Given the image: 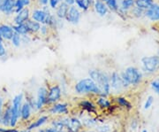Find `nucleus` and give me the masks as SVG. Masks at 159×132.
<instances>
[{
    "mask_svg": "<svg viewBox=\"0 0 159 132\" xmlns=\"http://www.w3.org/2000/svg\"><path fill=\"white\" fill-rule=\"evenodd\" d=\"M66 129L67 132H80L82 130V123L75 117L68 118Z\"/></svg>",
    "mask_w": 159,
    "mask_h": 132,
    "instance_id": "nucleus-13",
    "label": "nucleus"
},
{
    "mask_svg": "<svg viewBox=\"0 0 159 132\" xmlns=\"http://www.w3.org/2000/svg\"><path fill=\"white\" fill-rule=\"evenodd\" d=\"M104 2V4L108 7L109 11L112 12L117 13L119 11V0H102Z\"/></svg>",
    "mask_w": 159,
    "mask_h": 132,
    "instance_id": "nucleus-26",
    "label": "nucleus"
},
{
    "mask_svg": "<svg viewBox=\"0 0 159 132\" xmlns=\"http://www.w3.org/2000/svg\"><path fill=\"white\" fill-rule=\"evenodd\" d=\"M62 1L69 6H72L75 5V0H62Z\"/></svg>",
    "mask_w": 159,
    "mask_h": 132,
    "instance_id": "nucleus-42",
    "label": "nucleus"
},
{
    "mask_svg": "<svg viewBox=\"0 0 159 132\" xmlns=\"http://www.w3.org/2000/svg\"><path fill=\"white\" fill-rule=\"evenodd\" d=\"M150 87L152 88V90H153L154 92H156L157 95H159V78H157L155 80L151 81Z\"/></svg>",
    "mask_w": 159,
    "mask_h": 132,
    "instance_id": "nucleus-34",
    "label": "nucleus"
},
{
    "mask_svg": "<svg viewBox=\"0 0 159 132\" xmlns=\"http://www.w3.org/2000/svg\"><path fill=\"white\" fill-rule=\"evenodd\" d=\"M75 5H76V6L79 8L80 10H81V11L87 12L89 10V9L85 6V4L82 2V0H75Z\"/></svg>",
    "mask_w": 159,
    "mask_h": 132,
    "instance_id": "nucleus-35",
    "label": "nucleus"
},
{
    "mask_svg": "<svg viewBox=\"0 0 159 132\" xmlns=\"http://www.w3.org/2000/svg\"><path fill=\"white\" fill-rule=\"evenodd\" d=\"M47 95L48 89L46 87H40L37 91V96L35 101V108L36 110H41L45 105H47Z\"/></svg>",
    "mask_w": 159,
    "mask_h": 132,
    "instance_id": "nucleus-11",
    "label": "nucleus"
},
{
    "mask_svg": "<svg viewBox=\"0 0 159 132\" xmlns=\"http://www.w3.org/2000/svg\"><path fill=\"white\" fill-rule=\"evenodd\" d=\"M79 105L82 109L86 110L89 113H96L97 112V106L89 100H81Z\"/></svg>",
    "mask_w": 159,
    "mask_h": 132,
    "instance_id": "nucleus-23",
    "label": "nucleus"
},
{
    "mask_svg": "<svg viewBox=\"0 0 159 132\" xmlns=\"http://www.w3.org/2000/svg\"><path fill=\"white\" fill-rule=\"evenodd\" d=\"M5 106H6V105H5V100H4V98L0 97V117H1V115H2V113H3V111H4Z\"/></svg>",
    "mask_w": 159,
    "mask_h": 132,
    "instance_id": "nucleus-40",
    "label": "nucleus"
},
{
    "mask_svg": "<svg viewBox=\"0 0 159 132\" xmlns=\"http://www.w3.org/2000/svg\"><path fill=\"white\" fill-rule=\"evenodd\" d=\"M11 119V106L7 105L5 106L2 115L0 117V123L6 128L10 127V122Z\"/></svg>",
    "mask_w": 159,
    "mask_h": 132,
    "instance_id": "nucleus-16",
    "label": "nucleus"
},
{
    "mask_svg": "<svg viewBox=\"0 0 159 132\" xmlns=\"http://www.w3.org/2000/svg\"><path fill=\"white\" fill-rule=\"evenodd\" d=\"M110 83H111V89H112L114 92H121L122 90L125 89L120 74L117 71H113L111 75H110Z\"/></svg>",
    "mask_w": 159,
    "mask_h": 132,
    "instance_id": "nucleus-9",
    "label": "nucleus"
},
{
    "mask_svg": "<svg viewBox=\"0 0 159 132\" xmlns=\"http://www.w3.org/2000/svg\"><path fill=\"white\" fill-rule=\"evenodd\" d=\"M48 120H49V117H48V116H46V115H43V116L39 117L37 120H35L34 121H33V122H32V123H31V124H30L27 129L31 131L32 130H34V129H37V128H40L41 126H43L44 123L47 122Z\"/></svg>",
    "mask_w": 159,
    "mask_h": 132,
    "instance_id": "nucleus-22",
    "label": "nucleus"
},
{
    "mask_svg": "<svg viewBox=\"0 0 159 132\" xmlns=\"http://www.w3.org/2000/svg\"><path fill=\"white\" fill-rule=\"evenodd\" d=\"M69 6H67L66 3H64L63 1H61V3L57 6V8L55 9L56 10V17L59 20H65L66 16L67 14V12H68Z\"/></svg>",
    "mask_w": 159,
    "mask_h": 132,
    "instance_id": "nucleus-20",
    "label": "nucleus"
},
{
    "mask_svg": "<svg viewBox=\"0 0 159 132\" xmlns=\"http://www.w3.org/2000/svg\"><path fill=\"white\" fill-rule=\"evenodd\" d=\"M87 132H96V131H92V130H91V131H87Z\"/></svg>",
    "mask_w": 159,
    "mask_h": 132,
    "instance_id": "nucleus-49",
    "label": "nucleus"
},
{
    "mask_svg": "<svg viewBox=\"0 0 159 132\" xmlns=\"http://www.w3.org/2000/svg\"><path fill=\"white\" fill-rule=\"evenodd\" d=\"M81 19V12L76 6H69L67 14L66 16V21L70 24L77 25L79 24Z\"/></svg>",
    "mask_w": 159,
    "mask_h": 132,
    "instance_id": "nucleus-7",
    "label": "nucleus"
},
{
    "mask_svg": "<svg viewBox=\"0 0 159 132\" xmlns=\"http://www.w3.org/2000/svg\"><path fill=\"white\" fill-rule=\"evenodd\" d=\"M94 1L95 0H82V2L85 4V6L89 9L91 8L92 6H93V4H94Z\"/></svg>",
    "mask_w": 159,
    "mask_h": 132,
    "instance_id": "nucleus-41",
    "label": "nucleus"
},
{
    "mask_svg": "<svg viewBox=\"0 0 159 132\" xmlns=\"http://www.w3.org/2000/svg\"><path fill=\"white\" fill-rule=\"evenodd\" d=\"M74 91L78 94H94L102 96L101 90L90 77L78 81L74 85Z\"/></svg>",
    "mask_w": 159,
    "mask_h": 132,
    "instance_id": "nucleus-2",
    "label": "nucleus"
},
{
    "mask_svg": "<svg viewBox=\"0 0 159 132\" xmlns=\"http://www.w3.org/2000/svg\"><path fill=\"white\" fill-rule=\"evenodd\" d=\"M52 32V30L51 29V28L49 27V26H47L45 24H42V26H41V29H40L39 31V35L41 36H43V37H47V36H49L51 33Z\"/></svg>",
    "mask_w": 159,
    "mask_h": 132,
    "instance_id": "nucleus-32",
    "label": "nucleus"
},
{
    "mask_svg": "<svg viewBox=\"0 0 159 132\" xmlns=\"http://www.w3.org/2000/svg\"><path fill=\"white\" fill-rule=\"evenodd\" d=\"M26 25L29 29V32L30 35H39L40 29H41V26L42 24L37 21H35L32 19H29V21H26Z\"/></svg>",
    "mask_w": 159,
    "mask_h": 132,
    "instance_id": "nucleus-18",
    "label": "nucleus"
},
{
    "mask_svg": "<svg viewBox=\"0 0 159 132\" xmlns=\"http://www.w3.org/2000/svg\"><path fill=\"white\" fill-rule=\"evenodd\" d=\"M24 99L23 93L15 95L11 100V119L10 122V128H15L20 118V108L22 106V101Z\"/></svg>",
    "mask_w": 159,
    "mask_h": 132,
    "instance_id": "nucleus-4",
    "label": "nucleus"
},
{
    "mask_svg": "<svg viewBox=\"0 0 159 132\" xmlns=\"http://www.w3.org/2000/svg\"><path fill=\"white\" fill-rule=\"evenodd\" d=\"M30 15H31V12L29 7H25L22 11L15 14V16L13 17V24L18 25V24L25 23L30 19Z\"/></svg>",
    "mask_w": 159,
    "mask_h": 132,
    "instance_id": "nucleus-12",
    "label": "nucleus"
},
{
    "mask_svg": "<svg viewBox=\"0 0 159 132\" xmlns=\"http://www.w3.org/2000/svg\"><path fill=\"white\" fill-rule=\"evenodd\" d=\"M8 1H9V0H0V11L2 10V8L4 7V6L6 5Z\"/></svg>",
    "mask_w": 159,
    "mask_h": 132,
    "instance_id": "nucleus-45",
    "label": "nucleus"
},
{
    "mask_svg": "<svg viewBox=\"0 0 159 132\" xmlns=\"http://www.w3.org/2000/svg\"><path fill=\"white\" fill-rule=\"evenodd\" d=\"M135 6L142 8L143 10H147L148 7L153 5L155 3V0H134Z\"/></svg>",
    "mask_w": 159,
    "mask_h": 132,
    "instance_id": "nucleus-28",
    "label": "nucleus"
},
{
    "mask_svg": "<svg viewBox=\"0 0 159 132\" xmlns=\"http://www.w3.org/2000/svg\"><path fill=\"white\" fill-rule=\"evenodd\" d=\"M93 8L97 12V15H99L100 17H105L110 12L108 7L106 6L102 0H95L93 4Z\"/></svg>",
    "mask_w": 159,
    "mask_h": 132,
    "instance_id": "nucleus-14",
    "label": "nucleus"
},
{
    "mask_svg": "<svg viewBox=\"0 0 159 132\" xmlns=\"http://www.w3.org/2000/svg\"><path fill=\"white\" fill-rule=\"evenodd\" d=\"M158 25H159V24H158Z\"/></svg>",
    "mask_w": 159,
    "mask_h": 132,
    "instance_id": "nucleus-50",
    "label": "nucleus"
},
{
    "mask_svg": "<svg viewBox=\"0 0 159 132\" xmlns=\"http://www.w3.org/2000/svg\"><path fill=\"white\" fill-rule=\"evenodd\" d=\"M141 63L142 72L145 74L152 75L159 71V57L157 54L142 57Z\"/></svg>",
    "mask_w": 159,
    "mask_h": 132,
    "instance_id": "nucleus-5",
    "label": "nucleus"
},
{
    "mask_svg": "<svg viewBox=\"0 0 159 132\" xmlns=\"http://www.w3.org/2000/svg\"><path fill=\"white\" fill-rule=\"evenodd\" d=\"M61 1L62 0H49V6H50V7H51V9H56L57 8V6L61 3Z\"/></svg>",
    "mask_w": 159,
    "mask_h": 132,
    "instance_id": "nucleus-37",
    "label": "nucleus"
},
{
    "mask_svg": "<svg viewBox=\"0 0 159 132\" xmlns=\"http://www.w3.org/2000/svg\"><path fill=\"white\" fill-rule=\"evenodd\" d=\"M97 132H110L111 131V128L109 125H103L97 128Z\"/></svg>",
    "mask_w": 159,
    "mask_h": 132,
    "instance_id": "nucleus-39",
    "label": "nucleus"
},
{
    "mask_svg": "<svg viewBox=\"0 0 159 132\" xmlns=\"http://www.w3.org/2000/svg\"><path fill=\"white\" fill-rule=\"evenodd\" d=\"M142 132H148V131H147L146 130H142Z\"/></svg>",
    "mask_w": 159,
    "mask_h": 132,
    "instance_id": "nucleus-48",
    "label": "nucleus"
},
{
    "mask_svg": "<svg viewBox=\"0 0 159 132\" xmlns=\"http://www.w3.org/2000/svg\"><path fill=\"white\" fill-rule=\"evenodd\" d=\"M26 6H24L23 2L21 0H15V5H14V14H16L20 11H22L23 9Z\"/></svg>",
    "mask_w": 159,
    "mask_h": 132,
    "instance_id": "nucleus-33",
    "label": "nucleus"
},
{
    "mask_svg": "<svg viewBox=\"0 0 159 132\" xmlns=\"http://www.w3.org/2000/svg\"><path fill=\"white\" fill-rule=\"evenodd\" d=\"M119 9L125 12H130V10L135 6L134 0H120L119 1Z\"/></svg>",
    "mask_w": 159,
    "mask_h": 132,
    "instance_id": "nucleus-25",
    "label": "nucleus"
},
{
    "mask_svg": "<svg viewBox=\"0 0 159 132\" xmlns=\"http://www.w3.org/2000/svg\"><path fill=\"white\" fill-rule=\"evenodd\" d=\"M32 107L29 105L28 101L22 104L21 108H20V119L22 121H29L31 117V113H32Z\"/></svg>",
    "mask_w": 159,
    "mask_h": 132,
    "instance_id": "nucleus-19",
    "label": "nucleus"
},
{
    "mask_svg": "<svg viewBox=\"0 0 159 132\" xmlns=\"http://www.w3.org/2000/svg\"><path fill=\"white\" fill-rule=\"evenodd\" d=\"M12 29L14 30L15 33L20 35H29V29L26 25V23H23V24H13L11 25Z\"/></svg>",
    "mask_w": 159,
    "mask_h": 132,
    "instance_id": "nucleus-24",
    "label": "nucleus"
},
{
    "mask_svg": "<svg viewBox=\"0 0 159 132\" xmlns=\"http://www.w3.org/2000/svg\"><path fill=\"white\" fill-rule=\"evenodd\" d=\"M97 105L102 109H107L111 107V102L104 96H99L97 100Z\"/></svg>",
    "mask_w": 159,
    "mask_h": 132,
    "instance_id": "nucleus-29",
    "label": "nucleus"
},
{
    "mask_svg": "<svg viewBox=\"0 0 159 132\" xmlns=\"http://www.w3.org/2000/svg\"><path fill=\"white\" fill-rule=\"evenodd\" d=\"M89 75L101 90L102 96L107 97L111 90L110 83V76L106 73L102 72L99 69H89Z\"/></svg>",
    "mask_w": 159,
    "mask_h": 132,
    "instance_id": "nucleus-1",
    "label": "nucleus"
},
{
    "mask_svg": "<svg viewBox=\"0 0 159 132\" xmlns=\"http://www.w3.org/2000/svg\"><path fill=\"white\" fill-rule=\"evenodd\" d=\"M144 17L150 22L159 24V3L155 2L152 6L145 10Z\"/></svg>",
    "mask_w": 159,
    "mask_h": 132,
    "instance_id": "nucleus-8",
    "label": "nucleus"
},
{
    "mask_svg": "<svg viewBox=\"0 0 159 132\" xmlns=\"http://www.w3.org/2000/svg\"><path fill=\"white\" fill-rule=\"evenodd\" d=\"M49 112L51 115H67L68 114V105L66 103H55Z\"/></svg>",
    "mask_w": 159,
    "mask_h": 132,
    "instance_id": "nucleus-15",
    "label": "nucleus"
},
{
    "mask_svg": "<svg viewBox=\"0 0 159 132\" xmlns=\"http://www.w3.org/2000/svg\"><path fill=\"white\" fill-rule=\"evenodd\" d=\"M120 75L129 82L130 85H134V86L139 85L143 79L142 71L137 68L136 67H133V66L127 67Z\"/></svg>",
    "mask_w": 159,
    "mask_h": 132,
    "instance_id": "nucleus-3",
    "label": "nucleus"
},
{
    "mask_svg": "<svg viewBox=\"0 0 159 132\" xmlns=\"http://www.w3.org/2000/svg\"><path fill=\"white\" fill-rule=\"evenodd\" d=\"M38 132H56L54 130H53V128H47V129H42V130H40Z\"/></svg>",
    "mask_w": 159,
    "mask_h": 132,
    "instance_id": "nucleus-44",
    "label": "nucleus"
},
{
    "mask_svg": "<svg viewBox=\"0 0 159 132\" xmlns=\"http://www.w3.org/2000/svg\"><path fill=\"white\" fill-rule=\"evenodd\" d=\"M62 91L59 85H53L48 90L47 95V104H55L61 98Z\"/></svg>",
    "mask_w": 159,
    "mask_h": 132,
    "instance_id": "nucleus-10",
    "label": "nucleus"
},
{
    "mask_svg": "<svg viewBox=\"0 0 159 132\" xmlns=\"http://www.w3.org/2000/svg\"><path fill=\"white\" fill-rule=\"evenodd\" d=\"M21 1H22L24 6H26V7H29L31 5V0H21Z\"/></svg>",
    "mask_w": 159,
    "mask_h": 132,
    "instance_id": "nucleus-46",
    "label": "nucleus"
},
{
    "mask_svg": "<svg viewBox=\"0 0 159 132\" xmlns=\"http://www.w3.org/2000/svg\"><path fill=\"white\" fill-rule=\"evenodd\" d=\"M116 101L117 103L119 104L120 106H123V107H125L127 109H131L132 108V105L131 103L124 97H118L116 98Z\"/></svg>",
    "mask_w": 159,
    "mask_h": 132,
    "instance_id": "nucleus-31",
    "label": "nucleus"
},
{
    "mask_svg": "<svg viewBox=\"0 0 159 132\" xmlns=\"http://www.w3.org/2000/svg\"><path fill=\"white\" fill-rule=\"evenodd\" d=\"M154 102V98L152 96H148V98H147V100H146V102L144 104V109L147 110L148 108H150L151 106H152V105H153Z\"/></svg>",
    "mask_w": 159,
    "mask_h": 132,
    "instance_id": "nucleus-36",
    "label": "nucleus"
},
{
    "mask_svg": "<svg viewBox=\"0 0 159 132\" xmlns=\"http://www.w3.org/2000/svg\"><path fill=\"white\" fill-rule=\"evenodd\" d=\"M0 42H4V39L2 37V35H1V32H0Z\"/></svg>",
    "mask_w": 159,
    "mask_h": 132,
    "instance_id": "nucleus-47",
    "label": "nucleus"
},
{
    "mask_svg": "<svg viewBox=\"0 0 159 132\" xmlns=\"http://www.w3.org/2000/svg\"><path fill=\"white\" fill-rule=\"evenodd\" d=\"M10 132H31L29 130L26 129V130H19L15 128H10Z\"/></svg>",
    "mask_w": 159,
    "mask_h": 132,
    "instance_id": "nucleus-43",
    "label": "nucleus"
},
{
    "mask_svg": "<svg viewBox=\"0 0 159 132\" xmlns=\"http://www.w3.org/2000/svg\"><path fill=\"white\" fill-rule=\"evenodd\" d=\"M144 12H145V10L134 6L130 10L129 14H130L131 17L135 18V19H142V18L144 17Z\"/></svg>",
    "mask_w": 159,
    "mask_h": 132,
    "instance_id": "nucleus-27",
    "label": "nucleus"
},
{
    "mask_svg": "<svg viewBox=\"0 0 159 132\" xmlns=\"http://www.w3.org/2000/svg\"><path fill=\"white\" fill-rule=\"evenodd\" d=\"M50 12H51L49 10V7L47 6H43V8H36L31 12L30 19L34 20L41 24H45L47 16Z\"/></svg>",
    "mask_w": 159,
    "mask_h": 132,
    "instance_id": "nucleus-6",
    "label": "nucleus"
},
{
    "mask_svg": "<svg viewBox=\"0 0 159 132\" xmlns=\"http://www.w3.org/2000/svg\"><path fill=\"white\" fill-rule=\"evenodd\" d=\"M7 53L6 48L4 45V42H0V58L5 57Z\"/></svg>",
    "mask_w": 159,
    "mask_h": 132,
    "instance_id": "nucleus-38",
    "label": "nucleus"
},
{
    "mask_svg": "<svg viewBox=\"0 0 159 132\" xmlns=\"http://www.w3.org/2000/svg\"><path fill=\"white\" fill-rule=\"evenodd\" d=\"M14 5H15V0H9L2 8L0 12H2L6 16H10V15L14 14Z\"/></svg>",
    "mask_w": 159,
    "mask_h": 132,
    "instance_id": "nucleus-21",
    "label": "nucleus"
},
{
    "mask_svg": "<svg viewBox=\"0 0 159 132\" xmlns=\"http://www.w3.org/2000/svg\"><path fill=\"white\" fill-rule=\"evenodd\" d=\"M0 32H1L4 41L11 40L13 34L15 33L12 27H11V25L6 24V23H1L0 24Z\"/></svg>",
    "mask_w": 159,
    "mask_h": 132,
    "instance_id": "nucleus-17",
    "label": "nucleus"
},
{
    "mask_svg": "<svg viewBox=\"0 0 159 132\" xmlns=\"http://www.w3.org/2000/svg\"><path fill=\"white\" fill-rule=\"evenodd\" d=\"M10 42H11V45L13 47L19 48L20 46L21 45V44H22V42H21V35L17 34V33H14L13 35H12V37L11 38Z\"/></svg>",
    "mask_w": 159,
    "mask_h": 132,
    "instance_id": "nucleus-30",
    "label": "nucleus"
}]
</instances>
